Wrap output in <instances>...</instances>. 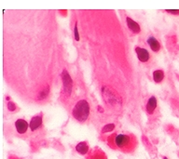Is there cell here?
I'll list each match as a JSON object with an SVG mask.
<instances>
[{
  "label": "cell",
  "mask_w": 179,
  "mask_h": 159,
  "mask_svg": "<svg viewBox=\"0 0 179 159\" xmlns=\"http://www.w3.org/2000/svg\"><path fill=\"white\" fill-rule=\"evenodd\" d=\"M107 143L111 148L124 153H131L136 147V139L132 134L115 133L108 138Z\"/></svg>",
  "instance_id": "6da1fadb"
},
{
  "label": "cell",
  "mask_w": 179,
  "mask_h": 159,
  "mask_svg": "<svg viewBox=\"0 0 179 159\" xmlns=\"http://www.w3.org/2000/svg\"><path fill=\"white\" fill-rule=\"evenodd\" d=\"M72 115L75 117V119H77L79 122L86 121V119L90 115V106L88 102L85 100L79 101L73 108Z\"/></svg>",
  "instance_id": "7a4b0ae2"
},
{
  "label": "cell",
  "mask_w": 179,
  "mask_h": 159,
  "mask_svg": "<svg viewBox=\"0 0 179 159\" xmlns=\"http://www.w3.org/2000/svg\"><path fill=\"white\" fill-rule=\"evenodd\" d=\"M135 51H136L137 57H138V59H139L140 61L146 62V61H148L149 60V53H148V51L146 48L137 47V48H135Z\"/></svg>",
  "instance_id": "3957f363"
},
{
  "label": "cell",
  "mask_w": 179,
  "mask_h": 159,
  "mask_svg": "<svg viewBox=\"0 0 179 159\" xmlns=\"http://www.w3.org/2000/svg\"><path fill=\"white\" fill-rule=\"evenodd\" d=\"M15 127H16V129H17L18 133L23 134V133L26 132V130H27L29 125H28V123H27L25 120H23V119H18V120L15 122Z\"/></svg>",
  "instance_id": "277c9868"
},
{
  "label": "cell",
  "mask_w": 179,
  "mask_h": 159,
  "mask_svg": "<svg viewBox=\"0 0 179 159\" xmlns=\"http://www.w3.org/2000/svg\"><path fill=\"white\" fill-rule=\"evenodd\" d=\"M42 125V116H35L31 119L30 122V129L32 131L37 130Z\"/></svg>",
  "instance_id": "5b68a950"
},
{
  "label": "cell",
  "mask_w": 179,
  "mask_h": 159,
  "mask_svg": "<svg viewBox=\"0 0 179 159\" xmlns=\"http://www.w3.org/2000/svg\"><path fill=\"white\" fill-rule=\"evenodd\" d=\"M126 22H127V25L129 27V29L133 32V33H135V34H138L140 32V26L139 24L134 21V20H132L131 18L127 17L126 18Z\"/></svg>",
  "instance_id": "8992f818"
},
{
  "label": "cell",
  "mask_w": 179,
  "mask_h": 159,
  "mask_svg": "<svg viewBox=\"0 0 179 159\" xmlns=\"http://www.w3.org/2000/svg\"><path fill=\"white\" fill-rule=\"evenodd\" d=\"M148 45L150 46V48H151V49H152L153 51L157 52V51L160 50V48H161V45H160L159 41H158L155 37H153V36H149V37L148 38Z\"/></svg>",
  "instance_id": "52a82bcc"
},
{
  "label": "cell",
  "mask_w": 179,
  "mask_h": 159,
  "mask_svg": "<svg viewBox=\"0 0 179 159\" xmlns=\"http://www.w3.org/2000/svg\"><path fill=\"white\" fill-rule=\"evenodd\" d=\"M88 159H106V156L101 149L97 148L92 152Z\"/></svg>",
  "instance_id": "ba28073f"
},
{
  "label": "cell",
  "mask_w": 179,
  "mask_h": 159,
  "mask_svg": "<svg viewBox=\"0 0 179 159\" xmlns=\"http://www.w3.org/2000/svg\"><path fill=\"white\" fill-rule=\"evenodd\" d=\"M157 107V99L155 97H151L149 98V100L148 101V104H147V111L148 114H152L154 112V110Z\"/></svg>",
  "instance_id": "9c48e42d"
},
{
  "label": "cell",
  "mask_w": 179,
  "mask_h": 159,
  "mask_svg": "<svg viewBox=\"0 0 179 159\" xmlns=\"http://www.w3.org/2000/svg\"><path fill=\"white\" fill-rule=\"evenodd\" d=\"M76 150L80 155H86L89 152V146L85 142H82V143H79L76 146Z\"/></svg>",
  "instance_id": "30bf717a"
},
{
  "label": "cell",
  "mask_w": 179,
  "mask_h": 159,
  "mask_svg": "<svg viewBox=\"0 0 179 159\" xmlns=\"http://www.w3.org/2000/svg\"><path fill=\"white\" fill-rule=\"evenodd\" d=\"M64 89H65V91L68 90V93L71 91V88H72V81H71V78H69V80L67 81L68 77H69V75L68 73H66V71L64 72Z\"/></svg>",
  "instance_id": "8fae6325"
},
{
  "label": "cell",
  "mask_w": 179,
  "mask_h": 159,
  "mask_svg": "<svg viewBox=\"0 0 179 159\" xmlns=\"http://www.w3.org/2000/svg\"><path fill=\"white\" fill-rule=\"evenodd\" d=\"M163 77H164V74L162 70H157L153 73V79L156 83L162 82Z\"/></svg>",
  "instance_id": "7c38bea8"
},
{
  "label": "cell",
  "mask_w": 179,
  "mask_h": 159,
  "mask_svg": "<svg viewBox=\"0 0 179 159\" xmlns=\"http://www.w3.org/2000/svg\"><path fill=\"white\" fill-rule=\"evenodd\" d=\"M115 129V125L114 124H108L106 126L104 127V129H102V133H106V132H110Z\"/></svg>",
  "instance_id": "4fadbf2b"
},
{
  "label": "cell",
  "mask_w": 179,
  "mask_h": 159,
  "mask_svg": "<svg viewBox=\"0 0 179 159\" xmlns=\"http://www.w3.org/2000/svg\"><path fill=\"white\" fill-rule=\"evenodd\" d=\"M74 34H75V38L77 41L79 40V34H78V25L76 24L75 25V28H74Z\"/></svg>",
  "instance_id": "5bb4252c"
},
{
  "label": "cell",
  "mask_w": 179,
  "mask_h": 159,
  "mask_svg": "<svg viewBox=\"0 0 179 159\" xmlns=\"http://www.w3.org/2000/svg\"><path fill=\"white\" fill-rule=\"evenodd\" d=\"M7 109H8L9 111H11V112H12V111H14V110L16 109V106H15V104H14L13 102H8V103H7Z\"/></svg>",
  "instance_id": "9a60e30c"
},
{
  "label": "cell",
  "mask_w": 179,
  "mask_h": 159,
  "mask_svg": "<svg viewBox=\"0 0 179 159\" xmlns=\"http://www.w3.org/2000/svg\"><path fill=\"white\" fill-rule=\"evenodd\" d=\"M166 11L174 15H179V9H167Z\"/></svg>",
  "instance_id": "2e32d148"
},
{
  "label": "cell",
  "mask_w": 179,
  "mask_h": 159,
  "mask_svg": "<svg viewBox=\"0 0 179 159\" xmlns=\"http://www.w3.org/2000/svg\"><path fill=\"white\" fill-rule=\"evenodd\" d=\"M163 159H168V158H167L166 157H163Z\"/></svg>",
  "instance_id": "e0dca14e"
}]
</instances>
